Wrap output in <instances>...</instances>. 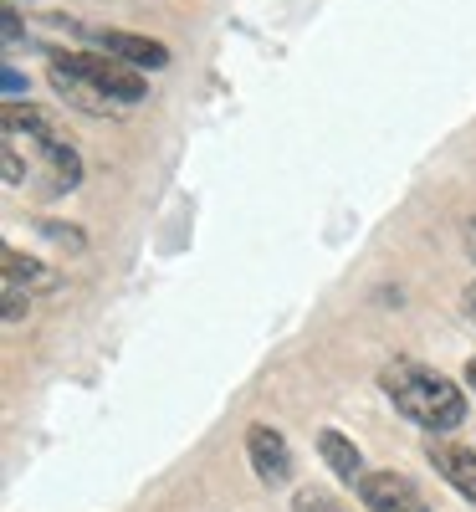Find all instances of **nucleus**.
<instances>
[{"instance_id":"f257e3e1","label":"nucleus","mask_w":476,"mask_h":512,"mask_svg":"<svg viewBox=\"0 0 476 512\" xmlns=\"http://www.w3.org/2000/svg\"><path fill=\"white\" fill-rule=\"evenodd\" d=\"M379 384H384V395L395 400V410H400L405 420H415L420 431H456V425L466 420V395L456 390L446 374L425 369V364H415V359L384 364Z\"/></svg>"},{"instance_id":"f03ea898","label":"nucleus","mask_w":476,"mask_h":512,"mask_svg":"<svg viewBox=\"0 0 476 512\" xmlns=\"http://www.w3.org/2000/svg\"><path fill=\"white\" fill-rule=\"evenodd\" d=\"M67 67H77L82 77L93 82V88H103L113 103H144L149 98V82L139 77V67H128L123 57H113V52H57Z\"/></svg>"},{"instance_id":"7ed1b4c3","label":"nucleus","mask_w":476,"mask_h":512,"mask_svg":"<svg viewBox=\"0 0 476 512\" xmlns=\"http://www.w3.org/2000/svg\"><path fill=\"white\" fill-rule=\"evenodd\" d=\"M246 456H251V472L262 477L267 487H287L292 482V446L272 431V425H251L246 431Z\"/></svg>"},{"instance_id":"20e7f679","label":"nucleus","mask_w":476,"mask_h":512,"mask_svg":"<svg viewBox=\"0 0 476 512\" xmlns=\"http://www.w3.org/2000/svg\"><path fill=\"white\" fill-rule=\"evenodd\" d=\"M425 461L466 497L476 502V451L471 446H456V441H425Z\"/></svg>"},{"instance_id":"39448f33","label":"nucleus","mask_w":476,"mask_h":512,"mask_svg":"<svg viewBox=\"0 0 476 512\" xmlns=\"http://www.w3.org/2000/svg\"><path fill=\"white\" fill-rule=\"evenodd\" d=\"M47 77H52V88L62 93V103H72V108H82V113H93V118H103V113H113V108H118L103 88H93V82L82 77L77 67H67L62 57H52Z\"/></svg>"},{"instance_id":"423d86ee","label":"nucleus","mask_w":476,"mask_h":512,"mask_svg":"<svg viewBox=\"0 0 476 512\" xmlns=\"http://www.w3.org/2000/svg\"><path fill=\"white\" fill-rule=\"evenodd\" d=\"M6 139H26L36 154H47V149L62 144L57 123L41 113V108H31V103H6Z\"/></svg>"},{"instance_id":"0eeeda50","label":"nucleus","mask_w":476,"mask_h":512,"mask_svg":"<svg viewBox=\"0 0 476 512\" xmlns=\"http://www.w3.org/2000/svg\"><path fill=\"white\" fill-rule=\"evenodd\" d=\"M415 497H420L415 482L400 477V472H364V477H359V502H364L369 512H400V507L415 502Z\"/></svg>"},{"instance_id":"6e6552de","label":"nucleus","mask_w":476,"mask_h":512,"mask_svg":"<svg viewBox=\"0 0 476 512\" xmlns=\"http://www.w3.org/2000/svg\"><path fill=\"white\" fill-rule=\"evenodd\" d=\"M93 41H98L103 52L123 57L128 67H164V62H169V47H164V41H154V36H134V31H93Z\"/></svg>"},{"instance_id":"1a4fd4ad","label":"nucleus","mask_w":476,"mask_h":512,"mask_svg":"<svg viewBox=\"0 0 476 512\" xmlns=\"http://www.w3.org/2000/svg\"><path fill=\"white\" fill-rule=\"evenodd\" d=\"M318 456L328 461V472H333L338 482L359 487V477H364V456H359V446H354L349 436H338V431H318Z\"/></svg>"},{"instance_id":"9d476101","label":"nucleus","mask_w":476,"mask_h":512,"mask_svg":"<svg viewBox=\"0 0 476 512\" xmlns=\"http://www.w3.org/2000/svg\"><path fill=\"white\" fill-rule=\"evenodd\" d=\"M6 287H21V292H52V287H57V272L6 246Z\"/></svg>"},{"instance_id":"9b49d317","label":"nucleus","mask_w":476,"mask_h":512,"mask_svg":"<svg viewBox=\"0 0 476 512\" xmlns=\"http://www.w3.org/2000/svg\"><path fill=\"white\" fill-rule=\"evenodd\" d=\"M292 512H343V507H338L323 487H302V492L292 497Z\"/></svg>"},{"instance_id":"f8f14e48","label":"nucleus","mask_w":476,"mask_h":512,"mask_svg":"<svg viewBox=\"0 0 476 512\" xmlns=\"http://www.w3.org/2000/svg\"><path fill=\"white\" fill-rule=\"evenodd\" d=\"M21 41V21H16V11H6V47H16Z\"/></svg>"},{"instance_id":"ddd939ff","label":"nucleus","mask_w":476,"mask_h":512,"mask_svg":"<svg viewBox=\"0 0 476 512\" xmlns=\"http://www.w3.org/2000/svg\"><path fill=\"white\" fill-rule=\"evenodd\" d=\"M466 313H471V318H476V282H471V287H466Z\"/></svg>"},{"instance_id":"4468645a","label":"nucleus","mask_w":476,"mask_h":512,"mask_svg":"<svg viewBox=\"0 0 476 512\" xmlns=\"http://www.w3.org/2000/svg\"><path fill=\"white\" fill-rule=\"evenodd\" d=\"M400 512H430V507H425V502H420V497H415V502H405V507H400Z\"/></svg>"},{"instance_id":"2eb2a0df","label":"nucleus","mask_w":476,"mask_h":512,"mask_svg":"<svg viewBox=\"0 0 476 512\" xmlns=\"http://www.w3.org/2000/svg\"><path fill=\"white\" fill-rule=\"evenodd\" d=\"M466 384H471V390H476V359L466 364Z\"/></svg>"},{"instance_id":"dca6fc26","label":"nucleus","mask_w":476,"mask_h":512,"mask_svg":"<svg viewBox=\"0 0 476 512\" xmlns=\"http://www.w3.org/2000/svg\"><path fill=\"white\" fill-rule=\"evenodd\" d=\"M6 6H16V0H6Z\"/></svg>"}]
</instances>
